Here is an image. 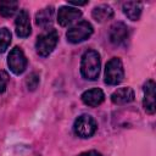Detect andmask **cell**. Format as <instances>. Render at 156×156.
<instances>
[{"label": "cell", "mask_w": 156, "mask_h": 156, "mask_svg": "<svg viewBox=\"0 0 156 156\" xmlns=\"http://www.w3.org/2000/svg\"><path fill=\"white\" fill-rule=\"evenodd\" d=\"M94 32L93 26L90 24V22L88 21H79L78 23H76L73 27H71L67 33H66V38L69 43L72 44H78L82 43L87 39H89L91 37Z\"/></svg>", "instance_id": "5"}, {"label": "cell", "mask_w": 156, "mask_h": 156, "mask_svg": "<svg viewBox=\"0 0 156 156\" xmlns=\"http://www.w3.org/2000/svg\"><path fill=\"white\" fill-rule=\"evenodd\" d=\"M78 156H102L100 152L95 151V150H90V151H85V152H82L79 154Z\"/></svg>", "instance_id": "20"}, {"label": "cell", "mask_w": 156, "mask_h": 156, "mask_svg": "<svg viewBox=\"0 0 156 156\" xmlns=\"http://www.w3.org/2000/svg\"><path fill=\"white\" fill-rule=\"evenodd\" d=\"M124 78L123 63L119 57H112L105 66V79L107 85H118Z\"/></svg>", "instance_id": "4"}, {"label": "cell", "mask_w": 156, "mask_h": 156, "mask_svg": "<svg viewBox=\"0 0 156 156\" xmlns=\"http://www.w3.org/2000/svg\"><path fill=\"white\" fill-rule=\"evenodd\" d=\"M134 90L130 87H123L115 90L111 95V101L115 105H126L134 101Z\"/></svg>", "instance_id": "12"}, {"label": "cell", "mask_w": 156, "mask_h": 156, "mask_svg": "<svg viewBox=\"0 0 156 156\" xmlns=\"http://www.w3.org/2000/svg\"><path fill=\"white\" fill-rule=\"evenodd\" d=\"M11 44V32L9 28H0V55L6 51L9 45Z\"/></svg>", "instance_id": "17"}, {"label": "cell", "mask_w": 156, "mask_h": 156, "mask_svg": "<svg viewBox=\"0 0 156 156\" xmlns=\"http://www.w3.org/2000/svg\"><path fill=\"white\" fill-rule=\"evenodd\" d=\"M96 129H98V123H96L95 118L87 113L78 116L73 123L74 134L83 139H88V138L93 136L95 134Z\"/></svg>", "instance_id": "3"}, {"label": "cell", "mask_w": 156, "mask_h": 156, "mask_svg": "<svg viewBox=\"0 0 156 156\" xmlns=\"http://www.w3.org/2000/svg\"><path fill=\"white\" fill-rule=\"evenodd\" d=\"M155 88L156 84L152 79H149L145 82L144 87H143V91H144V98H143V106L146 113L149 115H154L156 111V102H155Z\"/></svg>", "instance_id": "8"}, {"label": "cell", "mask_w": 156, "mask_h": 156, "mask_svg": "<svg viewBox=\"0 0 156 156\" xmlns=\"http://www.w3.org/2000/svg\"><path fill=\"white\" fill-rule=\"evenodd\" d=\"M101 58L100 54L95 50H87L82 55L80 60V73L83 78L88 80H96L100 74Z\"/></svg>", "instance_id": "1"}, {"label": "cell", "mask_w": 156, "mask_h": 156, "mask_svg": "<svg viewBox=\"0 0 156 156\" xmlns=\"http://www.w3.org/2000/svg\"><path fill=\"white\" fill-rule=\"evenodd\" d=\"M7 82H9V76L6 74V72L0 71V94H2L6 90Z\"/></svg>", "instance_id": "19"}, {"label": "cell", "mask_w": 156, "mask_h": 156, "mask_svg": "<svg viewBox=\"0 0 156 156\" xmlns=\"http://www.w3.org/2000/svg\"><path fill=\"white\" fill-rule=\"evenodd\" d=\"M18 10L17 1H1L0 2V16L9 18L12 17Z\"/></svg>", "instance_id": "16"}, {"label": "cell", "mask_w": 156, "mask_h": 156, "mask_svg": "<svg viewBox=\"0 0 156 156\" xmlns=\"http://www.w3.org/2000/svg\"><path fill=\"white\" fill-rule=\"evenodd\" d=\"M58 43V33L56 29L50 28L45 29L41 34L38 35L35 41V50L37 54L41 57H48L56 48Z\"/></svg>", "instance_id": "2"}, {"label": "cell", "mask_w": 156, "mask_h": 156, "mask_svg": "<svg viewBox=\"0 0 156 156\" xmlns=\"http://www.w3.org/2000/svg\"><path fill=\"white\" fill-rule=\"evenodd\" d=\"M15 30L18 38H27L32 33L29 13L27 10H20L15 20Z\"/></svg>", "instance_id": "9"}, {"label": "cell", "mask_w": 156, "mask_h": 156, "mask_svg": "<svg viewBox=\"0 0 156 156\" xmlns=\"http://www.w3.org/2000/svg\"><path fill=\"white\" fill-rule=\"evenodd\" d=\"M26 85H27L28 90H30V91L35 90L39 85V74L35 72H32L30 74H28L26 78Z\"/></svg>", "instance_id": "18"}, {"label": "cell", "mask_w": 156, "mask_h": 156, "mask_svg": "<svg viewBox=\"0 0 156 156\" xmlns=\"http://www.w3.org/2000/svg\"><path fill=\"white\" fill-rule=\"evenodd\" d=\"M27 65H28V61H27V57H26L23 50L18 46H15L13 49H11V51L7 56V66H9L10 71L13 74L20 76L26 71Z\"/></svg>", "instance_id": "6"}, {"label": "cell", "mask_w": 156, "mask_h": 156, "mask_svg": "<svg viewBox=\"0 0 156 156\" xmlns=\"http://www.w3.org/2000/svg\"><path fill=\"white\" fill-rule=\"evenodd\" d=\"M80 99L84 105H87L89 107H98L99 105H101L104 102L105 94L100 88H93V89L85 90L80 95Z\"/></svg>", "instance_id": "11"}, {"label": "cell", "mask_w": 156, "mask_h": 156, "mask_svg": "<svg viewBox=\"0 0 156 156\" xmlns=\"http://www.w3.org/2000/svg\"><path fill=\"white\" fill-rule=\"evenodd\" d=\"M122 10H123V13L130 21H138L141 16L143 5L141 2H136V1H127V2H123Z\"/></svg>", "instance_id": "15"}, {"label": "cell", "mask_w": 156, "mask_h": 156, "mask_svg": "<svg viewBox=\"0 0 156 156\" xmlns=\"http://www.w3.org/2000/svg\"><path fill=\"white\" fill-rule=\"evenodd\" d=\"M82 17V11L77 7L65 5L58 9L57 12V22L61 27H67L68 24L73 23L76 20Z\"/></svg>", "instance_id": "10"}, {"label": "cell", "mask_w": 156, "mask_h": 156, "mask_svg": "<svg viewBox=\"0 0 156 156\" xmlns=\"http://www.w3.org/2000/svg\"><path fill=\"white\" fill-rule=\"evenodd\" d=\"M91 17L99 22V23H104L108 20H111L113 17V10L110 5H106V4H101V5H98L93 9L91 11Z\"/></svg>", "instance_id": "14"}, {"label": "cell", "mask_w": 156, "mask_h": 156, "mask_svg": "<svg viewBox=\"0 0 156 156\" xmlns=\"http://www.w3.org/2000/svg\"><path fill=\"white\" fill-rule=\"evenodd\" d=\"M129 38V28L123 22H115L110 27L108 39L113 45H123Z\"/></svg>", "instance_id": "7"}, {"label": "cell", "mask_w": 156, "mask_h": 156, "mask_svg": "<svg viewBox=\"0 0 156 156\" xmlns=\"http://www.w3.org/2000/svg\"><path fill=\"white\" fill-rule=\"evenodd\" d=\"M54 13H55V11H54L52 6L41 9L35 15V24L43 29H49V27H51V24L54 22Z\"/></svg>", "instance_id": "13"}]
</instances>
